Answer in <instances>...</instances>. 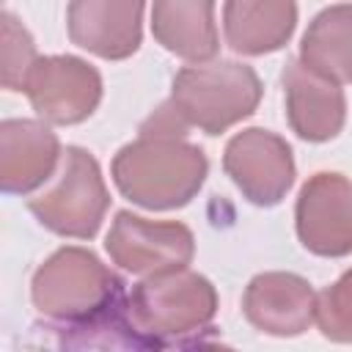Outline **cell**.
<instances>
[{
    "label": "cell",
    "mask_w": 352,
    "mask_h": 352,
    "mask_svg": "<svg viewBox=\"0 0 352 352\" xmlns=\"http://www.w3.org/2000/svg\"><path fill=\"white\" fill-rule=\"evenodd\" d=\"M223 170L236 190L256 206H275L294 184L292 146L261 126L236 132L223 151Z\"/></svg>",
    "instance_id": "cell-7"
},
{
    "label": "cell",
    "mask_w": 352,
    "mask_h": 352,
    "mask_svg": "<svg viewBox=\"0 0 352 352\" xmlns=\"http://www.w3.org/2000/svg\"><path fill=\"white\" fill-rule=\"evenodd\" d=\"M104 250L110 253L113 264L146 278L187 267L195 253V236L184 223L146 220L121 209L110 223Z\"/></svg>",
    "instance_id": "cell-6"
},
{
    "label": "cell",
    "mask_w": 352,
    "mask_h": 352,
    "mask_svg": "<svg viewBox=\"0 0 352 352\" xmlns=\"http://www.w3.org/2000/svg\"><path fill=\"white\" fill-rule=\"evenodd\" d=\"M217 292L209 278L182 267L146 275L124 300V316L138 346H168L209 330Z\"/></svg>",
    "instance_id": "cell-2"
},
{
    "label": "cell",
    "mask_w": 352,
    "mask_h": 352,
    "mask_svg": "<svg viewBox=\"0 0 352 352\" xmlns=\"http://www.w3.org/2000/svg\"><path fill=\"white\" fill-rule=\"evenodd\" d=\"M143 8L146 0H69V38L102 60H124L143 41Z\"/></svg>",
    "instance_id": "cell-10"
},
{
    "label": "cell",
    "mask_w": 352,
    "mask_h": 352,
    "mask_svg": "<svg viewBox=\"0 0 352 352\" xmlns=\"http://www.w3.org/2000/svg\"><path fill=\"white\" fill-rule=\"evenodd\" d=\"M38 60L33 36L14 14H3V88L25 91L28 74Z\"/></svg>",
    "instance_id": "cell-18"
},
{
    "label": "cell",
    "mask_w": 352,
    "mask_h": 352,
    "mask_svg": "<svg viewBox=\"0 0 352 352\" xmlns=\"http://www.w3.org/2000/svg\"><path fill=\"white\" fill-rule=\"evenodd\" d=\"M300 60L336 82H352V3L327 6L308 22Z\"/></svg>",
    "instance_id": "cell-16"
},
{
    "label": "cell",
    "mask_w": 352,
    "mask_h": 352,
    "mask_svg": "<svg viewBox=\"0 0 352 352\" xmlns=\"http://www.w3.org/2000/svg\"><path fill=\"white\" fill-rule=\"evenodd\" d=\"M184 135L187 124L173 104H160L140 135L113 157L110 176L118 192L151 212L187 206L206 182L209 160Z\"/></svg>",
    "instance_id": "cell-1"
},
{
    "label": "cell",
    "mask_w": 352,
    "mask_h": 352,
    "mask_svg": "<svg viewBox=\"0 0 352 352\" xmlns=\"http://www.w3.org/2000/svg\"><path fill=\"white\" fill-rule=\"evenodd\" d=\"M289 126L308 143L333 140L346 121V96L341 82L319 74L305 60L292 58L280 74Z\"/></svg>",
    "instance_id": "cell-11"
},
{
    "label": "cell",
    "mask_w": 352,
    "mask_h": 352,
    "mask_svg": "<svg viewBox=\"0 0 352 352\" xmlns=\"http://www.w3.org/2000/svg\"><path fill=\"white\" fill-rule=\"evenodd\" d=\"M294 228L302 248L322 258L352 253V182L336 170H319L300 187Z\"/></svg>",
    "instance_id": "cell-9"
},
{
    "label": "cell",
    "mask_w": 352,
    "mask_h": 352,
    "mask_svg": "<svg viewBox=\"0 0 352 352\" xmlns=\"http://www.w3.org/2000/svg\"><path fill=\"white\" fill-rule=\"evenodd\" d=\"M28 206L36 220L58 236H96L110 206V192L96 157L80 146H69L63 151L58 179L44 192L30 198Z\"/></svg>",
    "instance_id": "cell-5"
},
{
    "label": "cell",
    "mask_w": 352,
    "mask_h": 352,
    "mask_svg": "<svg viewBox=\"0 0 352 352\" xmlns=\"http://www.w3.org/2000/svg\"><path fill=\"white\" fill-rule=\"evenodd\" d=\"M25 94L38 118L72 126L94 116L99 107L102 74L77 55H47L33 63Z\"/></svg>",
    "instance_id": "cell-8"
},
{
    "label": "cell",
    "mask_w": 352,
    "mask_h": 352,
    "mask_svg": "<svg viewBox=\"0 0 352 352\" xmlns=\"http://www.w3.org/2000/svg\"><path fill=\"white\" fill-rule=\"evenodd\" d=\"M30 300L47 319L63 322L66 327H82L118 311L126 292L124 280L102 264L96 253L66 245L33 272Z\"/></svg>",
    "instance_id": "cell-3"
},
{
    "label": "cell",
    "mask_w": 352,
    "mask_h": 352,
    "mask_svg": "<svg viewBox=\"0 0 352 352\" xmlns=\"http://www.w3.org/2000/svg\"><path fill=\"white\" fill-rule=\"evenodd\" d=\"M151 33L176 58L190 63L212 60L220 50L214 0H154Z\"/></svg>",
    "instance_id": "cell-15"
},
{
    "label": "cell",
    "mask_w": 352,
    "mask_h": 352,
    "mask_svg": "<svg viewBox=\"0 0 352 352\" xmlns=\"http://www.w3.org/2000/svg\"><path fill=\"white\" fill-rule=\"evenodd\" d=\"M63 160L58 135L33 118L0 124V187L8 195H28L52 179Z\"/></svg>",
    "instance_id": "cell-13"
},
{
    "label": "cell",
    "mask_w": 352,
    "mask_h": 352,
    "mask_svg": "<svg viewBox=\"0 0 352 352\" xmlns=\"http://www.w3.org/2000/svg\"><path fill=\"white\" fill-rule=\"evenodd\" d=\"M316 327L324 338L352 344V267L324 292L316 294Z\"/></svg>",
    "instance_id": "cell-17"
},
{
    "label": "cell",
    "mask_w": 352,
    "mask_h": 352,
    "mask_svg": "<svg viewBox=\"0 0 352 352\" xmlns=\"http://www.w3.org/2000/svg\"><path fill=\"white\" fill-rule=\"evenodd\" d=\"M264 85L253 66L236 60H204L176 72L170 104L187 126L220 135L256 113Z\"/></svg>",
    "instance_id": "cell-4"
},
{
    "label": "cell",
    "mask_w": 352,
    "mask_h": 352,
    "mask_svg": "<svg viewBox=\"0 0 352 352\" xmlns=\"http://www.w3.org/2000/svg\"><path fill=\"white\" fill-rule=\"evenodd\" d=\"M245 319L267 336H302L316 319V292L294 272H261L242 294Z\"/></svg>",
    "instance_id": "cell-12"
},
{
    "label": "cell",
    "mask_w": 352,
    "mask_h": 352,
    "mask_svg": "<svg viewBox=\"0 0 352 352\" xmlns=\"http://www.w3.org/2000/svg\"><path fill=\"white\" fill-rule=\"evenodd\" d=\"M297 28V0H226V44L239 55H270L289 44Z\"/></svg>",
    "instance_id": "cell-14"
}]
</instances>
